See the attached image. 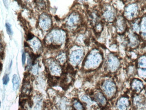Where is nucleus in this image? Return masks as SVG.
<instances>
[{
	"instance_id": "f257e3e1",
	"label": "nucleus",
	"mask_w": 146,
	"mask_h": 110,
	"mask_svg": "<svg viewBox=\"0 0 146 110\" xmlns=\"http://www.w3.org/2000/svg\"><path fill=\"white\" fill-rule=\"evenodd\" d=\"M104 90L107 95L111 97L115 94L116 90L115 85L112 82L110 81L106 82L104 85Z\"/></svg>"
},
{
	"instance_id": "f03ea898",
	"label": "nucleus",
	"mask_w": 146,
	"mask_h": 110,
	"mask_svg": "<svg viewBox=\"0 0 146 110\" xmlns=\"http://www.w3.org/2000/svg\"><path fill=\"white\" fill-rule=\"evenodd\" d=\"M129 105V101L126 97H122L119 100L117 103L118 110H127Z\"/></svg>"
},
{
	"instance_id": "7ed1b4c3",
	"label": "nucleus",
	"mask_w": 146,
	"mask_h": 110,
	"mask_svg": "<svg viewBox=\"0 0 146 110\" xmlns=\"http://www.w3.org/2000/svg\"><path fill=\"white\" fill-rule=\"evenodd\" d=\"M94 99L100 106L105 107L107 105V99L102 93H100L96 94Z\"/></svg>"
},
{
	"instance_id": "20e7f679",
	"label": "nucleus",
	"mask_w": 146,
	"mask_h": 110,
	"mask_svg": "<svg viewBox=\"0 0 146 110\" xmlns=\"http://www.w3.org/2000/svg\"><path fill=\"white\" fill-rule=\"evenodd\" d=\"M143 84L142 82L138 79H135L133 81L132 88L137 92H139L143 89Z\"/></svg>"
},
{
	"instance_id": "39448f33",
	"label": "nucleus",
	"mask_w": 146,
	"mask_h": 110,
	"mask_svg": "<svg viewBox=\"0 0 146 110\" xmlns=\"http://www.w3.org/2000/svg\"><path fill=\"white\" fill-rule=\"evenodd\" d=\"M72 107L75 110H84V107L82 104L79 101L75 100L72 104Z\"/></svg>"
},
{
	"instance_id": "423d86ee",
	"label": "nucleus",
	"mask_w": 146,
	"mask_h": 110,
	"mask_svg": "<svg viewBox=\"0 0 146 110\" xmlns=\"http://www.w3.org/2000/svg\"><path fill=\"white\" fill-rule=\"evenodd\" d=\"M12 82H13V90H17L19 87V79L16 74H15L13 75Z\"/></svg>"
},
{
	"instance_id": "0eeeda50",
	"label": "nucleus",
	"mask_w": 146,
	"mask_h": 110,
	"mask_svg": "<svg viewBox=\"0 0 146 110\" xmlns=\"http://www.w3.org/2000/svg\"><path fill=\"white\" fill-rule=\"evenodd\" d=\"M143 103V100L139 97H137L133 101V104H134L135 107H139L142 106Z\"/></svg>"
},
{
	"instance_id": "6e6552de",
	"label": "nucleus",
	"mask_w": 146,
	"mask_h": 110,
	"mask_svg": "<svg viewBox=\"0 0 146 110\" xmlns=\"http://www.w3.org/2000/svg\"><path fill=\"white\" fill-rule=\"evenodd\" d=\"M5 27H6V29H7V31L8 34L9 35H12L13 32L12 31L11 24L8 23H5Z\"/></svg>"
},
{
	"instance_id": "1a4fd4ad",
	"label": "nucleus",
	"mask_w": 146,
	"mask_h": 110,
	"mask_svg": "<svg viewBox=\"0 0 146 110\" xmlns=\"http://www.w3.org/2000/svg\"><path fill=\"white\" fill-rule=\"evenodd\" d=\"M9 81V77L8 74H5L3 78V83L4 85H7Z\"/></svg>"
},
{
	"instance_id": "9d476101",
	"label": "nucleus",
	"mask_w": 146,
	"mask_h": 110,
	"mask_svg": "<svg viewBox=\"0 0 146 110\" xmlns=\"http://www.w3.org/2000/svg\"><path fill=\"white\" fill-rule=\"evenodd\" d=\"M34 37V35L33 34L31 33H29L28 34H27V40H30L31 39H33Z\"/></svg>"
},
{
	"instance_id": "9b49d317",
	"label": "nucleus",
	"mask_w": 146,
	"mask_h": 110,
	"mask_svg": "<svg viewBox=\"0 0 146 110\" xmlns=\"http://www.w3.org/2000/svg\"><path fill=\"white\" fill-rule=\"evenodd\" d=\"M60 47V45H54L50 44L49 46V48H50L53 49H57Z\"/></svg>"
},
{
	"instance_id": "f8f14e48",
	"label": "nucleus",
	"mask_w": 146,
	"mask_h": 110,
	"mask_svg": "<svg viewBox=\"0 0 146 110\" xmlns=\"http://www.w3.org/2000/svg\"><path fill=\"white\" fill-rule=\"evenodd\" d=\"M22 61L23 65L25 64L26 61V55L25 52H23L22 54Z\"/></svg>"
},
{
	"instance_id": "ddd939ff",
	"label": "nucleus",
	"mask_w": 146,
	"mask_h": 110,
	"mask_svg": "<svg viewBox=\"0 0 146 110\" xmlns=\"http://www.w3.org/2000/svg\"><path fill=\"white\" fill-rule=\"evenodd\" d=\"M33 73L34 74H36L37 73V68L36 67H34L33 69Z\"/></svg>"
},
{
	"instance_id": "4468645a",
	"label": "nucleus",
	"mask_w": 146,
	"mask_h": 110,
	"mask_svg": "<svg viewBox=\"0 0 146 110\" xmlns=\"http://www.w3.org/2000/svg\"><path fill=\"white\" fill-rule=\"evenodd\" d=\"M4 57V52H1V60L3 59Z\"/></svg>"
},
{
	"instance_id": "2eb2a0df",
	"label": "nucleus",
	"mask_w": 146,
	"mask_h": 110,
	"mask_svg": "<svg viewBox=\"0 0 146 110\" xmlns=\"http://www.w3.org/2000/svg\"><path fill=\"white\" fill-rule=\"evenodd\" d=\"M24 44H25V47H29V45L28 44V42H25Z\"/></svg>"
},
{
	"instance_id": "dca6fc26",
	"label": "nucleus",
	"mask_w": 146,
	"mask_h": 110,
	"mask_svg": "<svg viewBox=\"0 0 146 110\" xmlns=\"http://www.w3.org/2000/svg\"><path fill=\"white\" fill-rule=\"evenodd\" d=\"M2 67H3V65H2V63H1V71H2Z\"/></svg>"
},
{
	"instance_id": "f3484780",
	"label": "nucleus",
	"mask_w": 146,
	"mask_h": 110,
	"mask_svg": "<svg viewBox=\"0 0 146 110\" xmlns=\"http://www.w3.org/2000/svg\"><path fill=\"white\" fill-rule=\"evenodd\" d=\"M54 18H55V19H56L57 20H59V18H58V17L57 16H54Z\"/></svg>"
}]
</instances>
